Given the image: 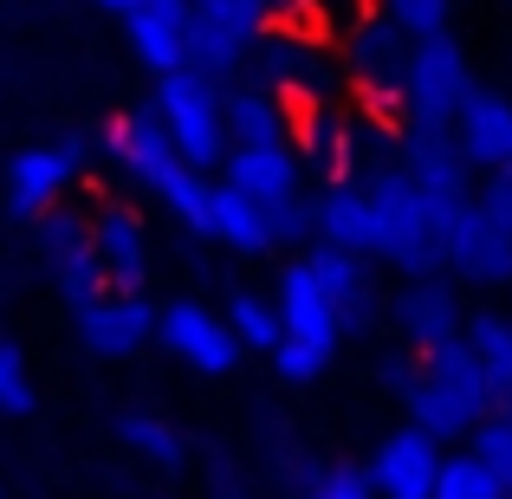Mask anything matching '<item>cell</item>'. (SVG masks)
Returning a JSON list of instances; mask_svg holds the SVG:
<instances>
[{"mask_svg": "<svg viewBox=\"0 0 512 499\" xmlns=\"http://www.w3.org/2000/svg\"><path fill=\"white\" fill-rule=\"evenodd\" d=\"M221 188L260 201V208H279V201L305 195V163L292 143H273V150H227L221 156Z\"/></svg>", "mask_w": 512, "mask_h": 499, "instance_id": "cell-20", "label": "cell"}, {"mask_svg": "<svg viewBox=\"0 0 512 499\" xmlns=\"http://www.w3.org/2000/svg\"><path fill=\"white\" fill-rule=\"evenodd\" d=\"M363 195H370L376 214V260L396 266L409 279H441V221H435V201L409 182L396 163L363 175Z\"/></svg>", "mask_w": 512, "mask_h": 499, "instance_id": "cell-3", "label": "cell"}, {"mask_svg": "<svg viewBox=\"0 0 512 499\" xmlns=\"http://www.w3.org/2000/svg\"><path fill=\"white\" fill-rule=\"evenodd\" d=\"M376 13H383V20H396L409 39H435V33H448L454 0H376Z\"/></svg>", "mask_w": 512, "mask_h": 499, "instance_id": "cell-31", "label": "cell"}, {"mask_svg": "<svg viewBox=\"0 0 512 499\" xmlns=\"http://www.w3.org/2000/svg\"><path fill=\"white\" fill-rule=\"evenodd\" d=\"M266 214H273V247H305V240H318V201L312 195H292Z\"/></svg>", "mask_w": 512, "mask_h": 499, "instance_id": "cell-32", "label": "cell"}, {"mask_svg": "<svg viewBox=\"0 0 512 499\" xmlns=\"http://www.w3.org/2000/svg\"><path fill=\"white\" fill-rule=\"evenodd\" d=\"M221 98H227V85L188 72V65L156 78V98H150V111H156V124H163V137L175 143V156H182L188 169H201V175L221 169V156H227Z\"/></svg>", "mask_w": 512, "mask_h": 499, "instance_id": "cell-6", "label": "cell"}, {"mask_svg": "<svg viewBox=\"0 0 512 499\" xmlns=\"http://www.w3.org/2000/svg\"><path fill=\"white\" fill-rule=\"evenodd\" d=\"M467 91H474V72H467V52L454 46V33L415 39L409 65H402V117L422 130H448Z\"/></svg>", "mask_w": 512, "mask_h": 499, "instance_id": "cell-8", "label": "cell"}, {"mask_svg": "<svg viewBox=\"0 0 512 499\" xmlns=\"http://www.w3.org/2000/svg\"><path fill=\"white\" fill-rule=\"evenodd\" d=\"M441 221V273H454L461 286H512V240L474 201H435Z\"/></svg>", "mask_w": 512, "mask_h": 499, "instance_id": "cell-9", "label": "cell"}, {"mask_svg": "<svg viewBox=\"0 0 512 499\" xmlns=\"http://www.w3.org/2000/svg\"><path fill=\"white\" fill-rule=\"evenodd\" d=\"M506 169H512V150H506Z\"/></svg>", "mask_w": 512, "mask_h": 499, "instance_id": "cell-39", "label": "cell"}, {"mask_svg": "<svg viewBox=\"0 0 512 499\" xmlns=\"http://www.w3.org/2000/svg\"><path fill=\"white\" fill-rule=\"evenodd\" d=\"M305 266H312L318 292L331 299V312H338V331H370L376 312H383V292H376V266L357 260V253H338V247H312L305 253Z\"/></svg>", "mask_w": 512, "mask_h": 499, "instance_id": "cell-19", "label": "cell"}, {"mask_svg": "<svg viewBox=\"0 0 512 499\" xmlns=\"http://www.w3.org/2000/svg\"><path fill=\"white\" fill-rule=\"evenodd\" d=\"M506 499H512V493H506Z\"/></svg>", "mask_w": 512, "mask_h": 499, "instance_id": "cell-40", "label": "cell"}, {"mask_svg": "<svg viewBox=\"0 0 512 499\" xmlns=\"http://www.w3.org/2000/svg\"><path fill=\"white\" fill-rule=\"evenodd\" d=\"M389 318H396V331H402V344L422 357V350H435V344H454L467 325V312H461V292H454V279L441 273V279H409V286L389 299Z\"/></svg>", "mask_w": 512, "mask_h": 499, "instance_id": "cell-17", "label": "cell"}, {"mask_svg": "<svg viewBox=\"0 0 512 499\" xmlns=\"http://www.w3.org/2000/svg\"><path fill=\"white\" fill-rule=\"evenodd\" d=\"M33 409V376H26V350L0 337V415H26Z\"/></svg>", "mask_w": 512, "mask_h": 499, "instance_id": "cell-33", "label": "cell"}, {"mask_svg": "<svg viewBox=\"0 0 512 499\" xmlns=\"http://www.w3.org/2000/svg\"><path fill=\"white\" fill-rule=\"evenodd\" d=\"M435 474H441V441H428L422 428H389L376 441L370 467H363L376 499H428L435 493Z\"/></svg>", "mask_w": 512, "mask_h": 499, "instance_id": "cell-14", "label": "cell"}, {"mask_svg": "<svg viewBox=\"0 0 512 499\" xmlns=\"http://www.w3.org/2000/svg\"><path fill=\"white\" fill-rule=\"evenodd\" d=\"M273 26H279L273 0H188V59L182 65L227 85V78H240L247 52Z\"/></svg>", "mask_w": 512, "mask_h": 499, "instance_id": "cell-7", "label": "cell"}, {"mask_svg": "<svg viewBox=\"0 0 512 499\" xmlns=\"http://www.w3.org/2000/svg\"><path fill=\"white\" fill-rule=\"evenodd\" d=\"M279 350H273V370L286 376V383H312V376L331 370V357H338L344 331H338V312H331V299L318 292L312 266L292 260L286 273H279Z\"/></svg>", "mask_w": 512, "mask_h": 499, "instance_id": "cell-4", "label": "cell"}, {"mask_svg": "<svg viewBox=\"0 0 512 499\" xmlns=\"http://www.w3.org/2000/svg\"><path fill=\"white\" fill-rule=\"evenodd\" d=\"M493 383H487V370L474 363V350L454 337V344H435V350H422L415 357V383H409V396H402V409H409V428H422L428 441H467L480 422L493 415Z\"/></svg>", "mask_w": 512, "mask_h": 499, "instance_id": "cell-2", "label": "cell"}, {"mask_svg": "<svg viewBox=\"0 0 512 499\" xmlns=\"http://www.w3.org/2000/svg\"><path fill=\"white\" fill-rule=\"evenodd\" d=\"M78 156L85 143H39V150H20L7 163V208L20 221H39L46 208H59L65 188L78 182Z\"/></svg>", "mask_w": 512, "mask_h": 499, "instance_id": "cell-16", "label": "cell"}, {"mask_svg": "<svg viewBox=\"0 0 512 499\" xmlns=\"http://www.w3.org/2000/svg\"><path fill=\"white\" fill-rule=\"evenodd\" d=\"M396 169L409 175L428 201H474V182H480V175L467 169V156L454 150V130H422V124H409L396 137Z\"/></svg>", "mask_w": 512, "mask_h": 499, "instance_id": "cell-13", "label": "cell"}, {"mask_svg": "<svg viewBox=\"0 0 512 499\" xmlns=\"http://www.w3.org/2000/svg\"><path fill=\"white\" fill-rule=\"evenodd\" d=\"M247 85H266L273 98H299L305 111H325L331 98H338V78L344 65L331 59V46L318 33H299V26H273V33H260V46L247 52Z\"/></svg>", "mask_w": 512, "mask_h": 499, "instance_id": "cell-5", "label": "cell"}, {"mask_svg": "<svg viewBox=\"0 0 512 499\" xmlns=\"http://www.w3.org/2000/svg\"><path fill=\"white\" fill-rule=\"evenodd\" d=\"M208 240H221V247H234V253H273V214H266L260 201H247V195L214 182Z\"/></svg>", "mask_w": 512, "mask_h": 499, "instance_id": "cell-25", "label": "cell"}, {"mask_svg": "<svg viewBox=\"0 0 512 499\" xmlns=\"http://www.w3.org/2000/svg\"><path fill=\"white\" fill-rule=\"evenodd\" d=\"M428 499H506V487L461 448V454H441V474H435V493Z\"/></svg>", "mask_w": 512, "mask_h": 499, "instance_id": "cell-27", "label": "cell"}, {"mask_svg": "<svg viewBox=\"0 0 512 499\" xmlns=\"http://www.w3.org/2000/svg\"><path fill=\"white\" fill-rule=\"evenodd\" d=\"M91 7H104V13H124V7H130V0H91Z\"/></svg>", "mask_w": 512, "mask_h": 499, "instance_id": "cell-37", "label": "cell"}, {"mask_svg": "<svg viewBox=\"0 0 512 499\" xmlns=\"http://www.w3.org/2000/svg\"><path fill=\"white\" fill-rule=\"evenodd\" d=\"M156 337H163V350L175 363H188L195 376H227L240 363V337L227 331V318H214L208 305H195V299L156 312Z\"/></svg>", "mask_w": 512, "mask_h": 499, "instance_id": "cell-12", "label": "cell"}, {"mask_svg": "<svg viewBox=\"0 0 512 499\" xmlns=\"http://www.w3.org/2000/svg\"><path fill=\"white\" fill-rule=\"evenodd\" d=\"M312 201H318V247L376 260V214H370V195H363L357 182L325 188V195H312Z\"/></svg>", "mask_w": 512, "mask_h": 499, "instance_id": "cell-24", "label": "cell"}, {"mask_svg": "<svg viewBox=\"0 0 512 499\" xmlns=\"http://www.w3.org/2000/svg\"><path fill=\"white\" fill-rule=\"evenodd\" d=\"M409 383H415V350L409 357H383V389L389 396H409Z\"/></svg>", "mask_w": 512, "mask_h": 499, "instance_id": "cell-36", "label": "cell"}, {"mask_svg": "<svg viewBox=\"0 0 512 499\" xmlns=\"http://www.w3.org/2000/svg\"><path fill=\"white\" fill-rule=\"evenodd\" d=\"M130 52L143 59V72H182L188 59V0H130L124 7Z\"/></svg>", "mask_w": 512, "mask_h": 499, "instance_id": "cell-21", "label": "cell"}, {"mask_svg": "<svg viewBox=\"0 0 512 499\" xmlns=\"http://www.w3.org/2000/svg\"><path fill=\"white\" fill-rule=\"evenodd\" d=\"M117 428H124V448H130V454H143L150 467H175V461L188 454V448H182V435H175L169 422H156V415H124Z\"/></svg>", "mask_w": 512, "mask_h": 499, "instance_id": "cell-29", "label": "cell"}, {"mask_svg": "<svg viewBox=\"0 0 512 499\" xmlns=\"http://www.w3.org/2000/svg\"><path fill=\"white\" fill-rule=\"evenodd\" d=\"M227 331H234L247 350H266V357H273V350H279V305L240 292V299L227 305Z\"/></svg>", "mask_w": 512, "mask_h": 499, "instance_id": "cell-28", "label": "cell"}, {"mask_svg": "<svg viewBox=\"0 0 512 499\" xmlns=\"http://www.w3.org/2000/svg\"><path fill=\"white\" fill-rule=\"evenodd\" d=\"M493 409H500V415H506V422H512V396H500V402H493Z\"/></svg>", "mask_w": 512, "mask_h": 499, "instance_id": "cell-38", "label": "cell"}, {"mask_svg": "<svg viewBox=\"0 0 512 499\" xmlns=\"http://www.w3.org/2000/svg\"><path fill=\"white\" fill-rule=\"evenodd\" d=\"M305 499H376L370 480H363V467H331V474H318Z\"/></svg>", "mask_w": 512, "mask_h": 499, "instance_id": "cell-35", "label": "cell"}, {"mask_svg": "<svg viewBox=\"0 0 512 499\" xmlns=\"http://www.w3.org/2000/svg\"><path fill=\"white\" fill-rule=\"evenodd\" d=\"M91 253H98L104 292H143V279H150V240H143V214L130 201H98V214H91Z\"/></svg>", "mask_w": 512, "mask_h": 499, "instance_id": "cell-15", "label": "cell"}, {"mask_svg": "<svg viewBox=\"0 0 512 499\" xmlns=\"http://www.w3.org/2000/svg\"><path fill=\"white\" fill-rule=\"evenodd\" d=\"M454 150L467 156V169L487 175V169H506V150H512V104L500 91H467V104L454 111Z\"/></svg>", "mask_w": 512, "mask_h": 499, "instance_id": "cell-22", "label": "cell"}, {"mask_svg": "<svg viewBox=\"0 0 512 499\" xmlns=\"http://www.w3.org/2000/svg\"><path fill=\"white\" fill-rule=\"evenodd\" d=\"M98 150L111 156L124 175H137L143 188H150L156 201L175 214V221L188 227L195 240H208V214H214V182L201 169H188L182 156H175V143L163 137V124H156V111L143 104V111H124L111 117V130L98 137Z\"/></svg>", "mask_w": 512, "mask_h": 499, "instance_id": "cell-1", "label": "cell"}, {"mask_svg": "<svg viewBox=\"0 0 512 499\" xmlns=\"http://www.w3.org/2000/svg\"><path fill=\"white\" fill-rule=\"evenodd\" d=\"M39 253L52 266V286L65 292V305H91L104 299V273H98V253H91V221L72 208H46L39 214Z\"/></svg>", "mask_w": 512, "mask_h": 499, "instance_id": "cell-11", "label": "cell"}, {"mask_svg": "<svg viewBox=\"0 0 512 499\" xmlns=\"http://www.w3.org/2000/svg\"><path fill=\"white\" fill-rule=\"evenodd\" d=\"M221 124H227V150H273V143H292V104L240 78L221 98Z\"/></svg>", "mask_w": 512, "mask_h": 499, "instance_id": "cell-23", "label": "cell"}, {"mask_svg": "<svg viewBox=\"0 0 512 499\" xmlns=\"http://www.w3.org/2000/svg\"><path fill=\"white\" fill-rule=\"evenodd\" d=\"M72 318H78V344L91 357H130L156 337V305L143 292H104V299L78 305Z\"/></svg>", "mask_w": 512, "mask_h": 499, "instance_id": "cell-18", "label": "cell"}, {"mask_svg": "<svg viewBox=\"0 0 512 499\" xmlns=\"http://www.w3.org/2000/svg\"><path fill=\"white\" fill-rule=\"evenodd\" d=\"M409 46H415V39L402 33L396 20L363 13V20L350 26V46H344L350 85H357L370 104H402V65H409Z\"/></svg>", "mask_w": 512, "mask_h": 499, "instance_id": "cell-10", "label": "cell"}, {"mask_svg": "<svg viewBox=\"0 0 512 499\" xmlns=\"http://www.w3.org/2000/svg\"><path fill=\"white\" fill-rule=\"evenodd\" d=\"M467 454H474V461H480V467H487V474L512 493V422H506L500 409H493L487 422H480L474 435H467Z\"/></svg>", "mask_w": 512, "mask_h": 499, "instance_id": "cell-30", "label": "cell"}, {"mask_svg": "<svg viewBox=\"0 0 512 499\" xmlns=\"http://www.w3.org/2000/svg\"><path fill=\"white\" fill-rule=\"evenodd\" d=\"M474 208L512 240V169H487V175H480V182H474Z\"/></svg>", "mask_w": 512, "mask_h": 499, "instance_id": "cell-34", "label": "cell"}, {"mask_svg": "<svg viewBox=\"0 0 512 499\" xmlns=\"http://www.w3.org/2000/svg\"><path fill=\"white\" fill-rule=\"evenodd\" d=\"M461 344L474 350V363L487 370L493 396H512V318L506 312H467Z\"/></svg>", "mask_w": 512, "mask_h": 499, "instance_id": "cell-26", "label": "cell"}]
</instances>
